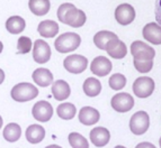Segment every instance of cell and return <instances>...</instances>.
<instances>
[{
  "label": "cell",
  "mask_w": 161,
  "mask_h": 148,
  "mask_svg": "<svg viewBox=\"0 0 161 148\" xmlns=\"http://www.w3.org/2000/svg\"><path fill=\"white\" fill-rule=\"evenodd\" d=\"M57 15L60 22L73 28L82 27L87 20L86 13L80 9L75 8V6L70 3H62L58 8Z\"/></svg>",
  "instance_id": "cell-1"
},
{
  "label": "cell",
  "mask_w": 161,
  "mask_h": 148,
  "mask_svg": "<svg viewBox=\"0 0 161 148\" xmlns=\"http://www.w3.org/2000/svg\"><path fill=\"white\" fill-rule=\"evenodd\" d=\"M81 44V37L75 33H64L58 36L54 42V47L59 53L67 54L78 48Z\"/></svg>",
  "instance_id": "cell-2"
},
{
  "label": "cell",
  "mask_w": 161,
  "mask_h": 148,
  "mask_svg": "<svg viewBox=\"0 0 161 148\" xmlns=\"http://www.w3.org/2000/svg\"><path fill=\"white\" fill-rule=\"evenodd\" d=\"M10 95L17 102H27L37 97L38 90L34 84L22 82V83L16 84L11 89Z\"/></svg>",
  "instance_id": "cell-3"
},
{
  "label": "cell",
  "mask_w": 161,
  "mask_h": 148,
  "mask_svg": "<svg viewBox=\"0 0 161 148\" xmlns=\"http://www.w3.org/2000/svg\"><path fill=\"white\" fill-rule=\"evenodd\" d=\"M150 126V118L145 111H137L131 117L130 120V129L136 136L145 134Z\"/></svg>",
  "instance_id": "cell-4"
},
{
  "label": "cell",
  "mask_w": 161,
  "mask_h": 148,
  "mask_svg": "<svg viewBox=\"0 0 161 148\" xmlns=\"http://www.w3.org/2000/svg\"><path fill=\"white\" fill-rule=\"evenodd\" d=\"M154 88H156L154 81L148 76L137 78L133 83V92L140 99H145L150 97L154 91Z\"/></svg>",
  "instance_id": "cell-5"
},
{
  "label": "cell",
  "mask_w": 161,
  "mask_h": 148,
  "mask_svg": "<svg viewBox=\"0 0 161 148\" xmlns=\"http://www.w3.org/2000/svg\"><path fill=\"white\" fill-rule=\"evenodd\" d=\"M131 54L137 61H150L156 56V52L142 40H135L131 45Z\"/></svg>",
  "instance_id": "cell-6"
},
{
  "label": "cell",
  "mask_w": 161,
  "mask_h": 148,
  "mask_svg": "<svg viewBox=\"0 0 161 148\" xmlns=\"http://www.w3.org/2000/svg\"><path fill=\"white\" fill-rule=\"evenodd\" d=\"M63 66L68 72L73 73V74H79L87 69L88 59H87V57L79 55V54H72V55H69L64 59Z\"/></svg>",
  "instance_id": "cell-7"
},
{
  "label": "cell",
  "mask_w": 161,
  "mask_h": 148,
  "mask_svg": "<svg viewBox=\"0 0 161 148\" xmlns=\"http://www.w3.org/2000/svg\"><path fill=\"white\" fill-rule=\"evenodd\" d=\"M110 105L115 111L124 113L130 111L134 107V99L131 94L126 93V92H119L112 98Z\"/></svg>",
  "instance_id": "cell-8"
},
{
  "label": "cell",
  "mask_w": 161,
  "mask_h": 148,
  "mask_svg": "<svg viewBox=\"0 0 161 148\" xmlns=\"http://www.w3.org/2000/svg\"><path fill=\"white\" fill-rule=\"evenodd\" d=\"M51 47L43 39H36L33 45V59L38 64H44L51 59Z\"/></svg>",
  "instance_id": "cell-9"
},
{
  "label": "cell",
  "mask_w": 161,
  "mask_h": 148,
  "mask_svg": "<svg viewBox=\"0 0 161 148\" xmlns=\"http://www.w3.org/2000/svg\"><path fill=\"white\" fill-rule=\"evenodd\" d=\"M32 115L40 122H46L53 116V107L47 101H37L32 109Z\"/></svg>",
  "instance_id": "cell-10"
},
{
  "label": "cell",
  "mask_w": 161,
  "mask_h": 148,
  "mask_svg": "<svg viewBox=\"0 0 161 148\" xmlns=\"http://www.w3.org/2000/svg\"><path fill=\"white\" fill-rule=\"evenodd\" d=\"M116 22L122 26H126L135 19V9L129 3H122L115 9Z\"/></svg>",
  "instance_id": "cell-11"
},
{
  "label": "cell",
  "mask_w": 161,
  "mask_h": 148,
  "mask_svg": "<svg viewBox=\"0 0 161 148\" xmlns=\"http://www.w3.org/2000/svg\"><path fill=\"white\" fill-rule=\"evenodd\" d=\"M113 69L112 62L106 56H97L90 64V71L97 76H106Z\"/></svg>",
  "instance_id": "cell-12"
},
{
  "label": "cell",
  "mask_w": 161,
  "mask_h": 148,
  "mask_svg": "<svg viewBox=\"0 0 161 148\" xmlns=\"http://www.w3.org/2000/svg\"><path fill=\"white\" fill-rule=\"evenodd\" d=\"M142 35L145 40L153 45L161 44V26L156 23H149L143 27Z\"/></svg>",
  "instance_id": "cell-13"
},
{
  "label": "cell",
  "mask_w": 161,
  "mask_h": 148,
  "mask_svg": "<svg viewBox=\"0 0 161 148\" xmlns=\"http://www.w3.org/2000/svg\"><path fill=\"white\" fill-rule=\"evenodd\" d=\"M90 140L92 144H94L96 147H104L109 143L110 134L109 130L104 127H95L94 129L90 131Z\"/></svg>",
  "instance_id": "cell-14"
},
{
  "label": "cell",
  "mask_w": 161,
  "mask_h": 148,
  "mask_svg": "<svg viewBox=\"0 0 161 148\" xmlns=\"http://www.w3.org/2000/svg\"><path fill=\"white\" fill-rule=\"evenodd\" d=\"M99 111L92 107H83L79 111V121L83 126H92L99 121Z\"/></svg>",
  "instance_id": "cell-15"
},
{
  "label": "cell",
  "mask_w": 161,
  "mask_h": 148,
  "mask_svg": "<svg viewBox=\"0 0 161 148\" xmlns=\"http://www.w3.org/2000/svg\"><path fill=\"white\" fill-rule=\"evenodd\" d=\"M106 52H107V54L110 57H113V59H121L126 56L127 47L121 39L115 38V39H113L108 44Z\"/></svg>",
  "instance_id": "cell-16"
},
{
  "label": "cell",
  "mask_w": 161,
  "mask_h": 148,
  "mask_svg": "<svg viewBox=\"0 0 161 148\" xmlns=\"http://www.w3.org/2000/svg\"><path fill=\"white\" fill-rule=\"evenodd\" d=\"M33 81L37 84L38 86L42 88H46V86L51 85L53 83V74L51 73V71L44 67H40L33 72L32 74Z\"/></svg>",
  "instance_id": "cell-17"
},
{
  "label": "cell",
  "mask_w": 161,
  "mask_h": 148,
  "mask_svg": "<svg viewBox=\"0 0 161 148\" xmlns=\"http://www.w3.org/2000/svg\"><path fill=\"white\" fill-rule=\"evenodd\" d=\"M37 32L42 37L45 38H53L58 35L59 33V25L54 20L46 19L41 22L37 26Z\"/></svg>",
  "instance_id": "cell-18"
},
{
  "label": "cell",
  "mask_w": 161,
  "mask_h": 148,
  "mask_svg": "<svg viewBox=\"0 0 161 148\" xmlns=\"http://www.w3.org/2000/svg\"><path fill=\"white\" fill-rule=\"evenodd\" d=\"M71 93V89L68 82L63 80H58L52 83V94L58 101H63L68 99Z\"/></svg>",
  "instance_id": "cell-19"
},
{
  "label": "cell",
  "mask_w": 161,
  "mask_h": 148,
  "mask_svg": "<svg viewBox=\"0 0 161 148\" xmlns=\"http://www.w3.org/2000/svg\"><path fill=\"white\" fill-rule=\"evenodd\" d=\"M115 38H118L115 33L109 32V30H100L94 36V43L99 49L106 51L108 44Z\"/></svg>",
  "instance_id": "cell-20"
},
{
  "label": "cell",
  "mask_w": 161,
  "mask_h": 148,
  "mask_svg": "<svg viewBox=\"0 0 161 148\" xmlns=\"http://www.w3.org/2000/svg\"><path fill=\"white\" fill-rule=\"evenodd\" d=\"M25 27H26V22L20 16H11L6 22V29L13 35H18L23 33Z\"/></svg>",
  "instance_id": "cell-21"
},
{
  "label": "cell",
  "mask_w": 161,
  "mask_h": 148,
  "mask_svg": "<svg viewBox=\"0 0 161 148\" xmlns=\"http://www.w3.org/2000/svg\"><path fill=\"white\" fill-rule=\"evenodd\" d=\"M45 137V129L40 125H31L26 129V139L31 144H38Z\"/></svg>",
  "instance_id": "cell-22"
},
{
  "label": "cell",
  "mask_w": 161,
  "mask_h": 148,
  "mask_svg": "<svg viewBox=\"0 0 161 148\" xmlns=\"http://www.w3.org/2000/svg\"><path fill=\"white\" fill-rule=\"evenodd\" d=\"M28 7L35 16L42 17L45 16L46 13L50 11L51 3H50V0H30Z\"/></svg>",
  "instance_id": "cell-23"
},
{
  "label": "cell",
  "mask_w": 161,
  "mask_h": 148,
  "mask_svg": "<svg viewBox=\"0 0 161 148\" xmlns=\"http://www.w3.org/2000/svg\"><path fill=\"white\" fill-rule=\"evenodd\" d=\"M102 91V83L95 78H88L83 82V92L87 97L95 98Z\"/></svg>",
  "instance_id": "cell-24"
},
{
  "label": "cell",
  "mask_w": 161,
  "mask_h": 148,
  "mask_svg": "<svg viewBox=\"0 0 161 148\" xmlns=\"http://www.w3.org/2000/svg\"><path fill=\"white\" fill-rule=\"evenodd\" d=\"M3 135V138L7 141H9V143H16L17 140L20 138V136H22V128H20L19 125L11 122V124H8L5 127Z\"/></svg>",
  "instance_id": "cell-25"
},
{
  "label": "cell",
  "mask_w": 161,
  "mask_h": 148,
  "mask_svg": "<svg viewBox=\"0 0 161 148\" xmlns=\"http://www.w3.org/2000/svg\"><path fill=\"white\" fill-rule=\"evenodd\" d=\"M57 113L61 119L70 120V119H72L73 117L75 116L77 108L75 107V105H72V103H70V102L61 103L60 105H58Z\"/></svg>",
  "instance_id": "cell-26"
},
{
  "label": "cell",
  "mask_w": 161,
  "mask_h": 148,
  "mask_svg": "<svg viewBox=\"0 0 161 148\" xmlns=\"http://www.w3.org/2000/svg\"><path fill=\"white\" fill-rule=\"evenodd\" d=\"M108 84H109L112 90L118 91V90H122L124 86L126 85V78L121 73H115L109 78Z\"/></svg>",
  "instance_id": "cell-27"
},
{
  "label": "cell",
  "mask_w": 161,
  "mask_h": 148,
  "mask_svg": "<svg viewBox=\"0 0 161 148\" xmlns=\"http://www.w3.org/2000/svg\"><path fill=\"white\" fill-rule=\"evenodd\" d=\"M69 143L72 148H89L88 140L78 132H71L69 135Z\"/></svg>",
  "instance_id": "cell-28"
},
{
  "label": "cell",
  "mask_w": 161,
  "mask_h": 148,
  "mask_svg": "<svg viewBox=\"0 0 161 148\" xmlns=\"http://www.w3.org/2000/svg\"><path fill=\"white\" fill-rule=\"evenodd\" d=\"M33 47L32 39L27 36H20L17 42V49L19 54H27L30 53Z\"/></svg>",
  "instance_id": "cell-29"
},
{
  "label": "cell",
  "mask_w": 161,
  "mask_h": 148,
  "mask_svg": "<svg viewBox=\"0 0 161 148\" xmlns=\"http://www.w3.org/2000/svg\"><path fill=\"white\" fill-rule=\"evenodd\" d=\"M134 67L140 73H148L152 70L153 59H150V61H137V59H134Z\"/></svg>",
  "instance_id": "cell-30"
},
{
  "label": "cell",
  "mask_w": 161,
  "mask_h": 148,
  "mask_svg": "<svg viewBox=\"0 0 161 148\" xmlns=\"http://www.w3.org/2000/svg\"><path fill=\"white\" fill-rule=\"evenodd\" d=\"M154 15H156V20H157V23H158V25L161 26V0H156Z\"/></svg>",
  "instance_id": "cell-31"
},
{
  "label": "cell",
  "mask_w": 161,
  "mask_h": 148,
  "mask_svg": "<svg viewBox=\"0 0 161 148\" xmlns=\"http://www.w3.org/2000/svg\"><path fill=\"white\" fill-rule=\"evenodd\" d=\"M135 148H156V146L151 143H141V144H137Z\"/></svg>",
  "instance_id": "cell-32"
},
{
  "label": "cell",
  "mask_w": 161,
  "mask_h": 148,
  "mask_svg": "<svg viewBox=\"0 0 161 148\" xmlns=\"http://www.w3.org/2000/svg\"><path fill=\"white\" fill-rule=\"evenodd\" d=\"M3 81H5V72L0 69V84L3 83Z\"/></svg>",
  "instance_id": "cell-33"
},
{
  "label": "cell",
  "mask_w": 161,
  "mask_h": 148,
  "mask_svg": "<svg viewBox=\"0 0 161 148\" xmlns=\"http://www.w3.org/2000/svg\"><path fill=\"white\" fill-rule=\"evenodd\" d=\"M45 148H62V147H60L58 145H50V146H46Z\"/></svg>",
  "instance_id": "cell-34"
},
{
  "label": "cell",
  "mask_w": 161,
  "mask_h": 148,
  "mask_svg": "<svg viewBox=\"0 0 161 148\" xmlns=\"http://www.w3.org/2000/svg\"><path fill=\"white\" fill-rule=\"evenodd\" d=\"M3 44L1 43V40H0V54H1V52H3Z\"/></svg>",
  "instance_id": "cell-35"
},
{
  "label": "cell",
  "mask_w": 161,
  "mask_h": 148,
  "mask_svg": "<svg viewBox=\"0 0 161 148\" xmlns=\"http://www.w3.org/2000/svg\"><path fill=\"white\" fill-rule=\"evenodd\" d=\"M3 125V118H1V116H0V129H1Z\"/></svg>",
  "instance_id": "cell-36"
},
{
  "label": "cell",
  "mask_w": 161,
  "mask_h": 148,
  "mask_svg": "<svg viewBox=\"0 0 161 148\" xmlns=\"http://www.w3.org/2000/svg\"><path fill=\"white\" fill-rule=\"evenodd\" d=\"M115 148H126V147H124V146H116Z\"/></svg>",
  "instance_id": "cell-37"
},
{
  "label": "cell",
  "mask_w": 161,
  "mask_h": 148,
  "mask_svg": "<svg viewBox=\"0 0 161 148\" xmlns=\"http://www.w3.org/2000/svg\"><path fill=\"white\" fill-rule=\"evenodd\" d=\"M159 145H160V148H161V138H160V140H159Z\"/></svg>",
  "instance_id": "cell-38"
}]
</instances>
